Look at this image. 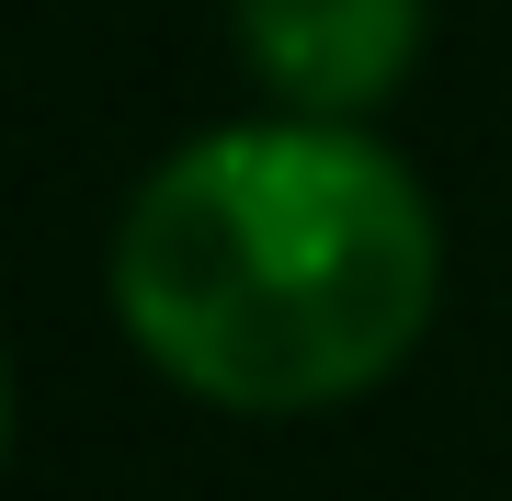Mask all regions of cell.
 <instances>
[{
	"label": "cell",
	"instance_id": "1",
	"mask_svg": "<svg viewBox=\"0 0 512 501\" xmlns=\"http://www.w3.org/2000/svg\"><path fill=\"white\" fill-rule=\"evenodd\" d=\"M433 205L365 126H217L114 217V319L228 410L353 399L433 319Z\"/></svg>",
	"mask_w": 512,
	"mask_h": 501
},
{
	"label": "cell",
	"instance_id": "2",
	"mask_svg": "<svg viewBox=\"0 0 512 501\" xmlns=\"http://www.w3.org/2000/svg\"><path fill=\"white\" fill-rule=\"evenodd\" d=\"M410 46H421V0H239V57L308 126L365 114L410 69Z\"/></svg>",
	"mask_w": 512,
	"mask_h": 501
}]
</instances>
